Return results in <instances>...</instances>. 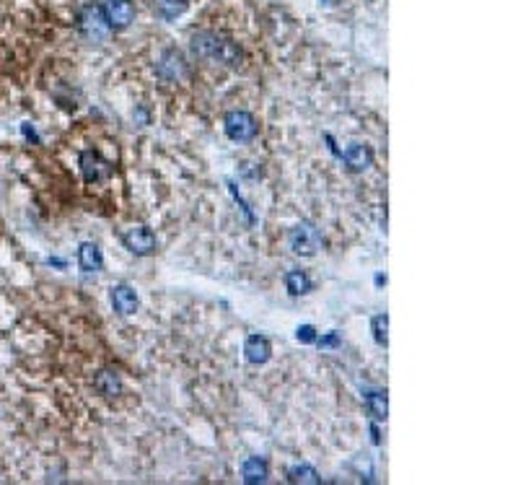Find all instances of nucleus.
Listing matches in <instances>:
<instances>
[{
    "mask_svg": "<svg viewBox=\"0 0 518 485\" xmlns=\"http://www.w3.org/2000/svg\"><path fill=\"white\" fill-rule=\"evenodd\" d=\"M101 8H104L109 29H128L135 19V6L130 0H107Z\"/></svg>",
    "mask_w": 518,
    "mask_h": 485,
    "instance_id": "obj_6",
    "label": "nucleus"
},
{
    "mask_svg": "<svg viewBox=\"0 0 518 485\" xmlns=\"http://www.w3.org/2000/svg\"><path fill=\"white\" fill-rule=\"evenodd\" d=\"M78 265H80V270H83V273H98V270L104 268V255H101L98 244H94V241L80 244Z\"/></svg>",
    "mask_w": 518,
    "mask_h": 485,
    "instance_id": "obj_12",
    "label": "nucleus"
},
{
    "mask_svg": "<svg viewBox=\"0 0 518 485\" xmlns=\"http://www.w3.org/2000/svg\"><path fill=\"white\" fill-rule=\"evenodd\" d=\"M365 407H368V416L373 420H386L389 416V405H386V392H371L365 397Z\"/></svg>",
    "mask_w": 518,
    "mask_h": 485,
    "instance_id": "obj_16",
    "label": "nucleus"
},
{
    "mask_svg": "<svg viewBox=\"0 0 518 485\" xmlns=\"http://www.w3.org/2000/svg\"><path fill=\"white\" fill-rule=\"evenodd\" d=\"M316 343H319V348H337V346H340V335H337V332H332V335L322 337V340H316Z\"/></svg>",
    "mask_w": 518,
    "mask_h": 485,
    "instance_id": "obj_21",
    "label": "nucleus"
},
{
    "mask_svg": "<svg viewBox=\"0 0 518 485\" xmlns=\"http://www.w3.org/2000/svg\"><path fill=\"white\" fill-rule=\"evenodd\" d=\"M24 135H26V138H31V140H37V133H34L29 125H24Z\"/></svg>",
    "mask_w": 518,
    "mask_h": 485,
    "instance_id": "obj_22",
    "label": "nucleus"
},
{
    "mask_svg": "<svg viewBox=\"0 0 518 485\" xmlns=\"http://www.w3.org/2000/svg\"><path fill=\"white\" fill-rule=\"evenodd\" d=\"M288 244H291V249H293L295 255H301V257H313V255L322 249L324 239L316 226H311V223H298V226L291 228Z\"/></svg>",
    "mask_w": 518,
    "mask_h": 485,
    "instance_id": "obj_2",
    "label": "nucleus"
},
{
    "mask_svg": "<svg viewBox=\"0 0 518 485\" xmlns=\"http://www.w3.org/2000/svg\"><path fill=\"white\" fill-rule=\"evenodd\" d=\"M371 327H373V337H376V343L379 346H386L389 343V317L386 314H379V317H373V322H371Z\"/></svg>",
    "mask_w": 518,
    "mask_h": 485,
    "instance_id": "obj_19",
    "label": "nucleus"
},
{
    "mask_svg": "<svg viewBox=\"0 0 518 485\" xmlns=\"http://www.w3.org/2000/svg\"><path fill=\"white\" fill-rule=\"evenodd\" d=\"M223 125H225V135L231 140H236V143H249L257 135V119L249 112H244V109L228 112Z\"/></svg>",
    "mask_w": 518,
    "mask_h": 485,
    "instance_id": "obj_4",
    "label": "nucleus"
},
{
    "mask_svg": "<svg viewBox=\"0 0 518 485\" xmlns=\"http://www.w3.org/2000/svg\"><path fill=\"white\" fill-rule=\"evenodd\" d=\"M270 353H273V346H270V340H267L264 335L246 337L244 356H246V361H249V364L262 366V364H267V361H270Z\"/></svg>",
    "mask_w": 518,
    "mask_h": 485,
    "instance_id": "obj_10",
    "label": "nucleus"
},
{
    "mask_svg": "<svg viewBox=\"0 0 518 485\" xmlns=\"http://www.w3.org/2000/svg\"><path fill=\"white\" fill-rule=\"evenodd\" d=\"M109 298H112V307H114V312H117V314H122V317H130V314H135V312H137V296H135V291H132L128 283L112 286V293H109Z\"/></svg>",
    "mask_w": 518,
    "mask_h": 485,
    "instance_id": "obj_8",
    "label": "nucleus"
},
{
    "mask_svg": "<svg viewBox=\"0 0 518 485\" xmlns=\"http://www.w3.org/2000/svg\"><path fill=\"white\" fill-rule=\"evenodd\" d=\"M295 337H298V343H313L316 340V330L311 325H303L295 330Z\"/></svg>",
    "mask_w": 518,
    "mask_h": 485,
    "instance_id": "obj_20",
    "label": "nucleus"
},
{
    "mask_svg": "<svg viewBox=\"0 0 518 485\" xmlns=\"http://www.w3.org/2000/svg\"><path fill=\"white\" fill-rule=\"evenodd\" d=\"M78 26H80V34H83L88 42H104L109 34V24H107V16H104V8H101V6H94V3L80 10Z\"/></svg>",
    "mask_w": 518,
    "mask_h": 485,
    "instance_id": "obj_3",
    "label": "nucleus"
},
{
    "mask_svg": "<svg viewBox=\"0 0 518 485\" xmlns=\"http://www.w3.org/2000/svg\"><path fill=\"white\" fill-rule=\"evenodd\" d=\"M343 161L350 171H365V169L373 164V153H371V148L363 146V143H350L343 153Z\"/></svg>",
    "mask_w": 518,
    "mask_h": 485,
    "instance_id": "obj_11",
    "label": "nucleus"
},
{
    "mask_svg": "<svg viewBox=\"0 0 518 485\" xmlns=\"http://www.w3.org/2000/svg\"><path fill=\"white\" fill-rule=\"evenodd\" d=\"M187 3L189 0H156V10L164 19H176L187 10Z\"/></svg>",
    "mask_w": 518,
    "mask_h": 485,
    "instance_id": "obj_18",
    "label": "nucleus"
},
{
    "mask_svg": "<svg viewBox=\"0 0 518 485\" xmlns=\"http://www.w3.org/2000/svg\"><path fill=\"white\" fill-rule=\"evenodd\" d=\"M322 3H324V6H334V3H337V0H322Z\"/></svg>",
    "mask_w": 518,
    "mask_h": 485,
    "instance_id": "obj_24",
    "label": "nucleus"
},
{
    "mask_svg": "<svg viewBox=\"0 0 518 485\" xmlns=\"http://www.w3.org/2000/svg\"><path fill=\"white\" fill-rule=\"evenodd\" d=\"M80 171H83V179L88 185H96V182H104L112 174V167L109 161H104L96 151H83L80 153Z\"/></svg>",
    "mask_w": 518,
    "mask_h": 485,
    "instance_id": "obj_7",
    "label": "nucleus"
},
{
    "mask_svg": "<svg viewBox=\"0 0 518 485\" xmlns=\"http://www.w3.org/2000/svg\"><path fill=\"white\" fill-rule=\"evenodd\" d=\"M288 480H291V483H322L319 473H316L313 467H309V465L291 467V473H288Z\"/></svg>",
    "mask_w": 518,
    "mask_h": 485,
    "instance_id": "obj_17",
    "label": "nucleus"
},
{
    "mask_svg": "<svg viewBox=\"0 0 518 485\" xmlns=\"http://www.w3.org/2000/svg\"><path fill=\"white\" fill-rule=\"evenodd\" d=\"M241 473H244L246 483H264L267 480V462L259 457H249L241 467Z\"/></svg>",
    "mask_w": 518,
    "mask_h": 485,
    "instance_id": "obj_15",
    "label": "nucleus"
},
{
    "mask_svg": "<svg viewBox=\"0 0 518 485\" xmlns=\"http://www.w3.org/2000/svg\"><path fill=\"white\" fill-rule=\"evenodd\" d=\"M371 434H373V444H381V436H379V428L373 426V428H371Z\"/></svg>",
    "mask_w": 518,
    "mask_h": 485,
    "instance_id": "obj_23",
    "label": "nucleus"
},
{
    "mask_svg": "<svg viewBox=\"0 0 518 485\" xmlns=\"http://www.w3.org/2000/svg\"><path fill=\"white\" fill-rule=\"evenodd\" d=\"M156 70H158L161 78L176 80L187 73V62H184V58H182V52L179 50H166L164 52V58H161V62L156 65Z\"/></svg>",
    "mask_w": 518,
    "mask_h": 485,
    "instance_id": "obj_9",
    "label": "nucleus"
},
{
    "mask_svg": "<svg viewBox=\"0 0 518 485\" xmlns=\"http://www.w3.org/2000/svg\"><path fill=\"white\" fill-rule=\"evenodd\" d=\"M192 52L200 55V58L207 60H218L223 65H231V68H239L241 60H244V52L239 50V44L231 40H225L221 34H213V31H200L192 37Z\"/></svg>",
    "mask_w": 518,
    "mask_h": 485,
    "instance_id": "obj_1",
    "label": "nucleus"
},
{
    "mask_svg": "<svg viewBox=\"0 0 518 485\" xmlns=\"http://www.w3.org/2000/svg\"><path fill=\"white\" fill-rule=\"evenodd\" d=\"M285 288H288L293 296H306L313 288V283L303 270H291V273H285Z\"/></svg>",
    "mask_w": 518,
    "mask_h": 485,
    "instance_id": "obj_14",
    "label": "nucleus"
},
{
    "mask_svg": "<svg viewBox=\"0 0 518 485\" xmlns=\"http://www.w3.org/2000/svg\"><path fill=\"white\" fill-rule=\"evenodd\" d=\"M94 386H96L98 395L117 397L119 392H122V379H119L117 371H112V368H101L96 377H94Z\"/></svg>",
    "mask_w": 518,
    "mask_h": 485,
    "instance_id": "obj_13",
    "label": "nucleus"
},
{
    "mask_svg": "<svg viewBox=\"0 0 518 485\" xmlns=\"http://www.w3.org/2000/svg\"><path fill=\"white\" fill-rule=\"evenodd\" d=\"M122 241H125V247L132 252V255H140V257H146V255H153L158 247L156 241V234L150 231L148 226H135L130 228L128 234L122 237Z\"/></svg>",
    "mask_w": 518,
    "mask_h": 485,
    "instance_id": "obj_5",
    "label": "nucleus"
}]
</instances>
